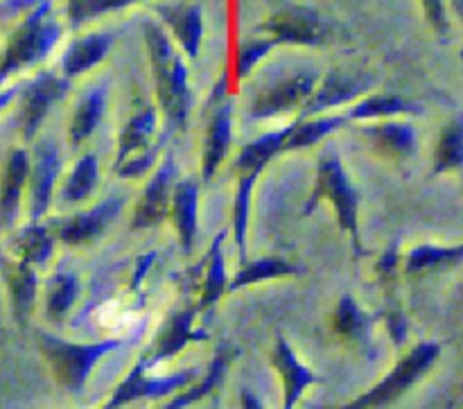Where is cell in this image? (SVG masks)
<instances>
[{
    "instance_id": "cell-22",
    "label": "cell",
    "mask_w": 463,
    "mask_h": 409,
    "mask_svg": "<svg viewBox=\"0 0 463 409\" xmlns=\"http://www.w3.org/2000/svg\"><path fill=\"white\" fill-rule=\"evenodd\" d=\"M104 109H107V93H104V89L90 90V93L81 100L80 107L75 109L71 127H68V140H71L72 147H80V145L93 134V129L99 125V120H102Z\"/></svg>"
},
{
    "instance_id": "cell-39",
    "label": "cell",
    "mask_w": 463,
    "mask_h": 409,
    "mask_svg": "<svg viewBox=\"0 0 463 409\" xmlns=\"http://www.w3.org/2000/svg\"><path fill=\"white\" fill-rule=\"evenodd\" d=\"M120 3H125V0H75V5H72V16H75V21H81V18H89L93 14L111 9Z\"/></svg>"
},
{
    "instance_id": "cell-40",
    "label": "cell",
    "mask_w": 463,
    "mask_h": 409,
    "mask_svg": "<svg viewBox=\"0 0 463 409\" xmlns=\"http://www.w3.org/2000/svg\"><path fill=\"white\" fill-rule=\"evenodd\" d=\"M452 3H455L457 12H459V14H461V18H463V0H452Z\"/></svg>"
},
{
    "instance_id": "cell-29",
    "label": "cell",
    "mask_w": 463,
    "mask_h": 409,
    "mask_svg": "<svg viewBox=\"0 0 463 409\" xmlns=\"http://www.w3.org/2000/svg\"><path fill=\"white\" fill-rule=\"evenodd\" d=\"M258 172H238V193H235V213L233 229L235 243L240 249V261L247 262V229H249V208H251L253 184L258 179Z\"/></svg>"
},
{
    "instance_id": "cell-20",
    "label": "cell",
    "mask_w": 463,
    "mask_h": 409,
    "mask_svg": "<svg viewBox=\"0 0 463 409\" xmlns=\"http://www.w3.org/2000/svg\"><path fill=\"white\" fill-rule=\"evenodd\" d=\"M231 145V107L217 109L213 113L211 127H208L206 143H203V158H202V176L203 181H211L215 176L217 167L222 166V161L229 154Z\"/></svg>"
},
{
    "instance_id": "cell-28",
    "label": "cell",
    "mask_w": 463,
    "mask_h": 409,
    "mask_svg": "<svg viewBox=\"0 0 463 409\" xmlns=\"http://www.w3.org/2000/svg\"><path fill=\"white\" fill-rule=\"evenodd\" d=\"M77 294H80V283L75 274L68 271H57L48 285V317L54 324H61L68 317L71 308L75 306Z\"/></svg>"
},
{
    "instance_id": "cell-32",
    "label": "cell",
    "mask_w": 463,
    "mask_h": 409,
    "mask_svg": "<svg viewBox=\"0 0 463 409\" xmlns=\"http://www.w3.org/2000/svg\"><path fill=\"white\" fill-rule=\"evenodd\" d=\"M463 166V116L448 122L434 154V172H448Z\"/></svg>"
},
{
    "instance_id": "cell-21",
    "label": "cell",
    "mask_w": 463,
    "mask_h": 409,
    "mask_svg": "<svg viewBox=\"0 0 463 409\" xmlns=\"http://www.w3.org/2000/svg\"><path fill=\"white\" fill-rule=\"evenodd\" d=\"M346 116H335V118H319V120H301L292 122L289 127H285V152H292V149L310 147L317 145L319 140H324L326 136L333 134L335 129L346 125Z\"/></svg>"
},
{
    "instance_id": "cell-10",
    "label": "cell",
    "mask_w": 463,
    "mask_h": 409,
    "mask_svg": "<svg viewBox=\"0 0 463 409\" xmlns=\"http://www.w3.org/2000/svg\"><path fill=\"white\" fill-rule=\"evenodd\" d=\"M194 376L190 374H176L170 376V378H147V362L143 360L131 369V374L118 385L116 394L109 401V409H116L125 403L138 401V398H161L167 396V394L176 392L181 387H188L193 383Z\"/></svg>"
},
{
    "instance_id": "cell-31",
    "label": "cell",
    "mask_w": 463,
    "mask_h": 409,
    "mask_svg": "<svg viewBox=\"0 0 463 409\" xmlns=\"http://www.w3.org/2000/svg\"><path fill=\"white\" fill-rule=\"evenodd\" d=\"M420 107L398 95H371L346 113L348 120H369V118L396 116V113H419Z\"/></svg>"
},
{
    "instance_id": "cell-38",
    "label": "cell",
    "mask_w": 463,
    "mask_h": 409,
    "mask_svg": "<svg viewBox=\"0 0 463 409\" xmlns=\"http://www.w3.org/2000/svg\"><path fill=\"white\" fill-rule=\"evenodd\" d=\"M271 45H276L274 41H253V43H247L242 50H240V57H238V77H247L249 72L256 68V63L269 52Z\"/></svg>"
},
{
    "instance_id": "cell-37",
    "label": "cell",
    "mask_w": 463,
    "mask_h": 409,
    "mask_svg": "<svg viewBox=\"0 0 463 409\" xmlns=\"http://www.w3.org/2000/svg\"><path fill=\"white\" fill-rule=\"evenodd\" d=\"M175 30L179 34L181 45L188 52V57H197L199 52V39H202V25H199V18L194 12H188L185 16H179L175 21Z\"/></svg>"
},
{
    "instance_id": "cell-17",
    "label": "cell",
    "mask_w": 463,
    "mask_h": 409,
    "mask_svg": "<svg viewBox=\"0 0 463 409\" xmlns=\"http://www.w3.org/2000/svg\"><path fill=\"white\" fill-rule=\"evenodd\" d=\"M373 317L366 315L355 301H353L351 294H344L339 299L337 308H335L333 315V328L346 342L355 344L357 348H371V326H373Z\"/></svg>"
},
{
    "instance_id": "cell-4",
    "label": "cell",
    "mask_w": 463,
    "mask_h": 409,
    "mask_svg": "<svg viewBox=\"0 0 463 409\" xmlns=\"http://www.w3.org/2000/svg\"><path fill=\"white\" fill-rule=\"evenodd\" d=\"M158 145L161 143L156 140V111L145 109V111L136 113L120 134L118 158L113 166L116 175L125 176V179H136V176L145 175L156 161Z\"/></svg>"
},
{
    "instance_id": "cell-27",
    "label": "cell",
    "mask_w": 463,
    "mask_h": 409,
    "mask_svg": "<svg viewBox=\"0 0 463 409\" xmlns=\"http://www.w3.org/2000/svg\"><path fill=\"white\" fill-rule=\"evenodd\" d=\"M231 357H233V353H231L226 347H222L220 351H217V356L213 357L211 366H208V371H206V376H203L202 383H199L197 387L184 392L181 396H176L170 405H165V409H181V407L190 405V403L202 401V398H206L208 394L215 392V389L222 385V380H224L226 366H229Z\"/></svg>"
},
{
    "instance_id": "cell-35",
    "label": "cell",
    "mask_w": 463,
    "mask_h": 409,
    "mask_svg": "<svg viewBox=\"0 0 463 409\" xmlns=\"http://www.w3.org/2000/svg\"><path fill=\"white\" fill-rule=\"evenodd\" d=\"M14 249L21 256V261L30 262V265L32 262L43 265L50 258V253H52V235H50V231L45 226L32 224L18 235Z\"/></svg>"
},
{
    "instance_id": "cell-23",
    "label": "cell",
    "mask_w": 463,
    "mask_h": 409,
    "mask_svg": "<svg viewBox=\"0 0 463 409\" xmlns=\"http://www.w3.org/2000/svg\"><path fill=\"white\" fill-rule=\"evenodd\" d=\"M224 238L226 233L222 231V233L213 240V247L206 256V274H203L199 310H208V308L215 306V303L222 299V294L229 290V283H226L224 256H222V244H224Z\"/></svg>"
},
{
    "instance_id": "cell-3",
    "label": "cell",
    "mask_w": 463,
    "mask_h": 409,
    "mask_svg": "<svg viewBox=\"0 0 463 409\" xmlns=\"http://www.w3.org/2000/svg\"><path fill=\"white\" fill-rule=\"evenodd\" d=\"M120 344V339H109V342L99 344H72L52 338V335H39V348L50 365V371L57 383L72 394H80L84 389L93 366L104 356L116 351Z\"/></svg>"
},
{
    "instance_id": "cell-33",
    "label": "cell",
    "mask_w": 463,
    "mask_h": 409,
    "mask_svg": "<svg viewBox=\"0 0 463 409\" xmlns=\"http://www.w3.org/2000/svg\"><path fill=\"white\" fill-rule=\"evenodd\" d=\"M98 157H95V154H84V157L75 163L72 175L68 176V181L63 184V202L75 204L89 197V195L93 193L95 184H98Z\"/></svg>"
},
{
    "instance_id": "cell-16",
    "label": "cell",
    "mask_w": 463,
    "mask_h": 409,
    "mask_svg": "<svg viewBox=\"0 0 463 409\" xmlns=\"http://www.w3.org/2000/svg\"><path fill=\"white\" fill-rule=\"evenodd\" d=\"M197 204H199V188L193 179L176 181L175 193H172L170 213L175 220V229L179 233L181 249L184 253H190L194 238H197Z\"/></svg>"
},
{
    "instance_id": "cell-15",
    "label": "cell",
    "mask_w": 463,
    "mask_h": 409,
    "mask_svg": "<svg viewBox=\"0 0 463 409\" xmlns=\"http://www.w3.org/2000/svg\"><path fill=\"white\" fill-rule=\"evenodd\" d=\"M59 175V152L50 140L36 145L34 166L30 172L32 184V220H39L50 206L52 197V185Z\"/></svg>"
},
{
    "instance_id": "cell-5",
    "label": "cell",
    "mask_w": 463,
    "mask_h": 409,
    "mask_svg": "<svg viewBox=\"0 0 463 409\" xmlns=\"http://www.w3.org/2000/svg\"><path fill=\"white\" fill-rule=\"evenodd\" d=\"M437 357H439L437 344H420V347H416L410 356H405L401 362H398L396 369H393L383 383L375 385L371 392H366L364 396L355 398V401L346 407L364 409V407L389 405V403H393L396 398H401L411 385L419 383V380L432 369Z\"/></svg>"
},
{
    "instance_id": "cell-30",
    "label": "cell",
    "mask_w": 463,
    "mask_h": 409,
    "mask_svg": "<svg viewBox=\"0 0 463 409\" xmlns=\"http://www.w3.org/2000/svg\"><path fill=\"white\" fill-rule=\"evenodd\" d=\"M463 261V244L455 249H439L432 244H423L407 253L405 271L407 274H423V271L441 270V267L455 265Z\"/></svg>"
},
{
    "instance_id": "cell-18",
    "label": "cell",
    "mask_w": 463,
    "mask_h": 409,
    "mask_svg": "<svg viewBox=\"0 0 463 409\" xmlns=\"http://www.w3.org/2000/svg\"><path fill=\"white\" fill-rule=\"evenodd\" d=\"M364 136L371 140L373 149L383 157L401 161L410 158L416 152V131L414 127L402 125V122H384L364 129Z\"/></svg>"
},
{
    "instance_id": "cell-25",
    "label": "cell",
    "mask_w": 463,
    "mask_h": 409,
    "mask_svg": "<svg viewBox=\"0 0 463 409\" xmlns=\"http://www.w3.org/2000/svg\"><path fill=\"white\" fill-rule=\"evenodd\" d=\"M292 274H301V267L292 265V262L283 261V258H260V261L242 262V270H240L238 274H235V279L231 281L229 290H240L247 288V285H258L262 283V281Z\"/></svg>"
},
{
    "instance_id": "cell-8",
    "label": "cell",
    "mask_w": 463,
    "mask_h": 409,
    "mask_svg": "<svg viewBox=\"0 0 463 409\" xmlns=\"http://www.w3.org/2000/svg\"><path fill=\"white\" fill-rule=\"evenodd\" d=\"M54 36H57V30L52 27V23H39V18L21 27L16 36L9 41L7 52H5L3 62H0V81L9 72L21 71V68L45 57V52L52 48Z\"/></svg>"
},
{
    "instance_id": "cell-13",
    "label": "cell",
    "mask_w": 463,
    "mask_h": 409,
    "mask_svg": "<svg viewBox=\"0 0 463 409\" xmlns=\"http://www.w3.org/2000/svg\"><path fill=\"white\" fill-rule=\"evenodd\" d=\"M371 86L369 80H362L357 75H346V72H330L326 75V80L321 81V86L310 93V98L303 102L301 118L315 116V113L326 111V109L339 107V104L348 102V100H355L357 95L364 93Z\"/></svg>"
},
{
    "instance_id": "cell-19",
    "label": "cell",
    "mask_w": 463,
    "mask_h": 409,
    "mask_svg": "<svg viewBox=\"0 0 463 409\" xmlns=\"http://www.w3.org/2000/svg\"><path fill=\"white\" fill-rule=\"evenodd\" d=\"M27 179H30V158L23 149H16L9 157L3 176V193H0V224L3 226H9L16 220L23 185Z\"/></svg>"
},
{
    "instance_id": "cell-12",
    "label": "cell",
    "mask_w": 463,
    "mask_h": 409,
    "mask_svg": "<svg viewBox=\"0 0 463 409\" xmlns=\"http://www.w3.org/2000/svg\"><path fill=\"white\" fill-rule=\"evenodd\" d=\"M193 319H194V310H185V312H176V315H172L170 319L165 321V326H163L161 333H158L156 342H154V347L149 348L147 357H145L147 366L161 365V362L170 360V357H175L176 353L184 351L188 344L208 339V335L203 333V330H193Z\"/></svg>"
},
{
    "instance_id": "cell-2",
    "label": "cell",
    "mask_w": 463,
    "mask_h": 409,
    "mask_svg": "<svg viewBox=\"0 0 463 409\" xmlns=\"http://www.w3.org/2000/svg\"><path fill=\"white\" fill-rule=\"evenodd\" d=\"M321 199H328L335 208L339 224L346 231L351 238L353 249L357 253H364L360 243V224H357V193L348 181L346 170H344L342 161L335 154V149H326L324 157L319 158V167H317L315 188H312L310 199L306 202L303 215H310Z\"/></svg>"
},
{
    "instance_id": "cell-36",
    "label": "cell",
    "mask_w": 463,
    "mask_h": 409,
    "mask_svg": "<svg viewBox=\"0 0 463 409\" xmlns=\"http://www.w3.org/2000/svg\"><path fill=\"white\" fill-rule=\"evenodd\" d=\"M269 30L276 34V43H279V41L315 43V41H319L321 36L319 27L310 21H303V18H280V21L271 23Z\"/></svg>"
},
{
    "instance_id": "cell-14",
    "label": "cell",
    "mask_w": 463,
    "mask_h": 409,
    "mask_svg": "<svg viewBox=\"0 0 463 409\" xmlns=\"http://www.w3.org/2000/svg\"><path fill=\"white\" fill-rule=\"evenodd\" d=\"M271 365H274L276 374L280 376V383H283L285 409H292L307 387L319 383V378L312 374V369H307V366L294 356L292 347H289L283 338L276 339Z\"/></svg>"
},
{
    "instance_id": "cell-26",
    "label": "cell",
    "mask_w": 463,
    "mask_h": 409,
    "mask_svg": "<svg viewBox=\"0 0 463 409\" xmlns=\"http://www.w3.org/2000/svg\"><path fill=\"white\" fill-rule=\"evenodd\" d=\"M280 152H285V129L276 131V134L262 136V138L247 145V147L240 152L235 167H238V172H258V175H260L262 167H265L271 158L279 157Z\"/></svg>"
},
{
    "instance_id": "cell-1",
    "label": "cell",
    "mask_w": 463,
    "mask_h": 409,
    "mask_svg": "<svg viewBox=\"0 0 463 409\" xmlns=\"http://www.w3.org/2000/svg\"><path fill=\"white\" fill-rule=\"evenodd\" d=\"M147 45L154 81H156V95L163 113H165L167 129H185L190 111L188 71L170 45V41L156 27L147 30Z\"/></svg>"
},
{
    "instance_id": "cell-34",
    "label": "cell",
    "mask_w": 463,
    "mask_h": 409,
    "mask_svg": "<svg viewBox=\"0 0 463 409\" xmlns=\"http://www.w3.org/2000/svg\"><path fill=\"white\" fill-rule=\"evenodd\" d=\"M9 292H12L14 312L21 321H25L27 312H30L32 303H34L36 294V274L32 271L30 262L21 261L7 276Z\"/></svg>"
},
{
    "instance_id": "cell-6",
    "label": "cell",
    "mask_w": 463,
    "mask_h": 409,
    "mask_svg": "<svg viewBox=\"0 0 463 409\" xmlns=\"http://www.w3.org/2000/svg\"><path fill=\"white\" fill-rule=\"evenodd\" d=\"M317 80H319V75L315 71H298L294 75L283 77L256 95L249 113H251V118L260 120V118L279 116V113L303 107V102L315 90Z\"/></svg>"
},
{
    "instance_id": "cell-24",
    "label": "cell",
    "mask_w": 463,
    "mask_h": 409,
    "mask_svg": "<svg viewBox=\"0 0 463 409\" xmlns=\"http://www.w3.org/2000/svg\"><path fill=\"white\" fill-rule=\"evenodd\" d=\"M109 45H111V39L102 34L86 36V39L77 41L71 50L63 57V75L75 77L81 75V72L90 71V68L98 66L102 62L104 54L109 52Z\"/></svg>"
},
{
    "instance_id": "cell-7",
    "label": "cell",
    "mask_w": 463,
    "mask_h": 409,
    "mask_svg": "<svg viewBox=\"0 0 463 409\" xmlns=\"http://www.w3.org/2000/svg\"><path fill=\"white\" fill-rule=\"evenodd\" d=\"M175 184L176 163L172 157H165V161L158 166V170L154 172V176L145 185L143 195L138 197L134 220H131L134 229H152V226L161 224L165 220L167 213H170Z\"/></svg>"
},
{
    "instance_id": "cell-11",
    "label": "cell",
    "mask_w": 463,
    "mask_h": 409,
    "mask_svg": "<svg viewBox=\"0 0 463 409\" xmlns=\"http://www.w3.org/2000/svg\"><path fill=\"white\" fill-rule=\"evenodd\" d=\"M71 89V81L59 80L54 75H41L34 84L27 89L25 100H23V134L25 138H32L36 134V129L41 127V122L45 120L50 109L63 98Z\"/></svg>"
},
{
    "instance_id": "cell-9",
    "label": "cell",
    "mask_w": 463,
    "mask_h": 409,
    "mask_svg": "<svg viewBox=\"0 0 463 409\" xmlns=\"http://www.w3.org/2000/svg\"><path fill=\"white\" fill-rule=\"evenodd\" d=\"M120 206V199H104L98 206L90 208L89 213H80V215H72L68 220L57 222L54 224V235L63 244H71V247H81V244L95 243L109 229V224L116 220Z\"/></svg>"
}]
</instances>
